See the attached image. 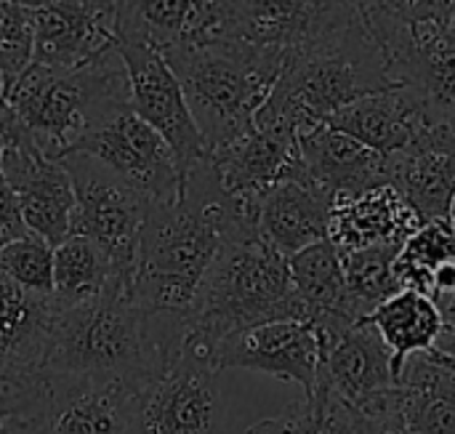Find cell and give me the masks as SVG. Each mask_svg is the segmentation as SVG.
Segmentation results:
<instances>
[{"mask_svg":"<svg viewBox=\"0 0 455 434\" xmlns=\"http://www.w3.org/2000/svg\"><path fill=\"white\" fill-rule=\"evenodd\" d=\"M293 293L301 304L304 320L317 331V339H328L344 326L365 320L357 315L344 267L341 253L331 240H320L288 259Z\"/></svg>","mask_w":455,"mask_h":434,"instance_id":"25","label":"cell"},{"mask_svg":"<svg viewBox=\"0 0 455 434\" xmlns=\"http://www.w3.org/2000/svg\"><path fill=\"white\" fill-rule=\"evenodd\" d=\"M120 277L107 253L88 237L69 235L53 248V299L56 304H77L104 291V285ZM128 280V277H125Z\"/></svg>","mask_w":455,"mask_h":434,"instance_id":"29","label":"cell"},{"mask_svg":"<svg viewBox=\"0 0 455 434\" xmlns=\"http://www.w3.org/2000/svg\"><path fill=\"white\" fill-rule=\"evenodd\" d=\"M363 13L381 16L389 21H443L455 19V0H376Z\"/></svg>","mask_w":455,"mask_h":434,"instance_id":"35","label":"cell"},{"mask_svg":"<svg viewBox=\"0 0 455 434\" xmlns=\"http://www.w3.org/2000/svg\"><path fill=\"white\" fill-rule=\"evenodd\" d=\"M387 181L424 224L448 221L455 203V123H432L408 147L389 155Z\"/></svg>","mask_w":455,"mask_h":434,"instance_id":"18","label":"cell"},{"mask_svg":"<svg viewBox=\"0 0 455 434\" xmlns=\"http://www.w3.org/2000/svg\"><path fill=\"white\" fill-rule=\"evenodd\" d=\"M256 208L227 195L205 157L192 165L173 200L147 208L128 283L133 301L149 315L189 317L205 269L232 232L256 227Z\"/></svg>","mask_w":455,"mask_h":434,"instance_id":"1","label":"cell"},{"mask_svg":"<svg viewBox=\"0 0 455 434\" xmlns=\"http://www.w3.org/2000/svg\"><path fill=\"white\" fill-rule=\"evenodd\" d=\"M117 53L131 80V107L147 120L173 149L179 179L184 184L192 165L208 155V144L192 117L181 83L168 67L165 56L133 40H117Z\"/></svg>","mask_w":455,"mask_h":434,"instance_id":"12","label":"cell"},{"mask_svg":"<svg viewBox=\"0 0 455 434\" xmlns=\"http://www.w3.org/2000/svg\"><path fill=\"white\" fill-rule=\"evenodd\" d=\"M48 434H136L133 390L115 379L45 376Z\"/></svg>","mask_w":455,"mask_h":434,"instance_id":"19","label":"cell"},{"mask_svg":"<svg viewBox=\"0 0 455 434\" xmlns=\"http://www.w3.org/2000/svg\"><path fill=\"white\" fill-rule=\"evenodd\" d=\"M320 339L307 320H275L229 336L216 350V368H245L293 382L309 395L320 374Z\"/></svg>","mask_w":455,"mask_h":434,"instance_id":"16","label":"cell"},{"mask_svg":"<svg viewBox=\"0 0 455 434\" xmlns=\"http://www.w3.org/2000/svg\"><path fill=\"white\" fill-rule=\"evenodd\" d=\"M125 277L77 304H56L43 374L125 382L133 392L184 352L189 317L144 312Z\"/></svg>","mask_w":455,"mask_h":434,"instance_id":"2","label":"cell"},{"mask_svg":"<svg viewBox=\"0 0 455 434\" xmlns=\"http://www.w3.org/2000/svg\"><path fill=\"white\" fill-rule=\"evenodd\" d=\"M400 248L403 245L397 243H387V245H371L357 251H339L347 288L360 317H368L376 307H381L384 301H389L395 293L403 291L395 272V259Z\"/></svg>","mask_w":455,"mask_h":434,"instance_id":"30","label":"cell"},{"mask_svg":"<svg viewBox=\"0 0 455 434\" xmlns=\"http://www.w3.org/2000/svg\"><path fill=\"white\" fill-rule=\"evenodd\" d=\"M245 434H355L349 406L323 382L272 419L253 424Z\"/></svg>","mask_w":455,"mask_h":434,"instance_id":"31","label":"cell"},{"mask_svg":"<svg viewBox=\"0 0 455 434\" xmlns=\"http://www.w3.org/2000/svg\"><path fill=\"white\" fill-rule=\"evenodd\" d=\"M397 406L413 434H455V368L435 347L400 366Z\"/></svg>","mask_w":455,"mask_h":434,"instance_id":"27","label":"cell"},{"mask_svg":"<svg viewBox=\"0 0 455 434\" xmlns=\"http://www.w3.org/2000/svg\"><path fill=\"white\" fill-rule=\"evenodd\" d=\"M451 224H453V232H455V203H453V211H451Z\"/></svg>","mask_w":455,"mask_h":434,"instance_id":"42","label":"cell"},{"mask_svg":"<svg viewBox=\"0 0 455 434\" xmlns=\"http://www.w3.org/2000/svg\"><path fill=\"white\" fill-rule=\"evenodd\" d=\"M219 374L211 355L187 344L168 371L133 392L136 434H221Z\"/></svg>","mask_w":455,"mask_h":434,"instance_id":"10","label":"cell"},{"mask_svg":"<svg viewBox=\"0 0 455 434\" xmlns=\"http://www.w3.org/2000/svg\"><path fill=\"white\" fill-rule=\"evenodd\" d=\"M435 350L455 368V326H445L443 328V334L435 342Z\"/></svg>","mask_w":455,"mask_h":434,"instance_id":"38","label":"cell"},{"mask_svg":"<svg viewBox=\"0 0 455 434\" xmlns=\"http://www.w3.org/2000/svg\"><path fill=\"white\" fill-rule=\"evenodd\" d=\"M344 3H349L352 8H357V11L363 13V11H365V8H371V5H373L376 0H344Z\"/></svg>","mask_w":455,"mask_h":434,"instance_id":"40","label":"cell"},{"mask_svg":"<svg viewBox=\"0 0 455 434\" xmlns=\"http://www.w3.org/2000/svg\"><path fill=\"white\" fill-rule=\"evenodd\" d=\"M320 352L317 382L339 395L352 414H371L395 395L397 374L392 350L368 317L323 339Z\"/></svg>","mask_w":455,"mask_h":434,"instance_id":"15","label":"cell"},{"mask_svg":"<svg viewBox=\"0 0 455 434\" xmlns=\"http://www.w3.org/2000/svg\"><path fill=\"white\" fill-rule=\"evenodd\" d=\"M352 416H355V434H413L400 414L397 390L381 408L371 414H352Z\"/></svg>","mask_w":455,"mask_h":434,"instance_id":"36","label":"cell"},{"mask_svg":"<svg viewBox=\"0 0 455 434\" xmlns=\"http://www.w3.org/2000/svg\"><path fill=\"white\" fill-rule=\"evenodd\" d=\"M325 123L389 157L408 147L427 125L440 120L432 117L424 99L413 88L389 85L341 107Z\"/></svg>","mask_w":455,"mask_h":434,"instance_id":"21","label":"cell"},{"mask_svg":"<svg viewBox=\"0 0 455 434\" xmlns=\"http://www.w3.org/2000/svg\"><path fill=\"white\" fill-rule=\"evenodd\" d=\"M395 85L413 88L435 120L455 123V19L389 21L363 13Z\"/></svg>","mask_w":455,"mask_h":434,"instance_id":"9","label":"cell"},{"mask_svg":"<svg viewBox=\"0 0 455 434\" xmlns=\"http://www.w3.org/2000/svg\"><path fill=\"white\" fill-rule=\"evenodd\" d=\"M424 221L400 197L392 184H379L368 192L333 200L328 240L339 251H357L371 245H403Z\"/></svg>","mask_w":455,"mask_h":434,"instance_id":"26","label":"cell"},{"mask_svg":"<svg viewBox=\"0 0 455 434\" xmlns=\"http://www.w3.org/2000/svg\"><path fill=\"white\" fill-rule=\"evenodd\" d=\"M5 99L37 149L61 160L104 115L131 104V80L115 45L101 59L67 72L32 61Z\"/></svg>","mask_w":455,"mask_h":434,"instance_id":"5","label":"cell"},{"mask_svg":"<svg viewBox=\"0 0 455 434\" xmlns=\"http://www.w3.org/2000/svg\"><path fill=\"white\" fill-rule=\"evenodd\" d=\"M0 171L11 184L27 229L53 248L69 237L75 187L61 160L45 157L21 123L5 133Z\"/></svg>","mask_w":455,"mask_h":434,"instance_id":"13","label":"cell"},{"mask_svg":"<svg viewBox=\"0 0 455 434\" xmlns=\"http://www.w3.org/2000/svg\"><path fill=\"white\" fill-rule=\"evenodd\" d=\"M208 152L253 125L283 67L235 37H211L165 56Z\"/></svg>","mask_w":455,"mask_h":434,"instance_id":"6","label":"cell"},{"mask_svg":"<svg viewBox=\"0 0 455 434\" xmlns=\"http://www.w3.org/2000/svg\"><path fill=\"white\" fill-rule=\"evenodd\" d=\"M16 125H19L16 112H13V107L8 104V99L0 93V131H3V136H5V133H11Z\"/></svg>","mask_w":455,"mask_h":434,"instance_id":"39","label":"cell"},{"mask_svg":"<svg viewBox=\"0 0 455 434\" xmlns=\"http://www.w3.org/2000/svg\"><path fill=\"white\" fill-rule=\"evenodd\" d=\"M32 11V61L80 69L117 45V0H24Z\"/></svg>","mask_w":455,"mask_h":434,"instance_id":"14","label":"cell"},{"mask_svg":"<svg viewBox=\"0 0 455 434\" xmlns=\"http://www.w3.org/2000/svg\"><path fill=\"white\" fill-rule=\"evenodd\" d=\"M3 147H5V136H3V131H0V155H3Z\"/></svg>","mask_w":455,"mask_h":434,"instance_id":"41","label":"cell"},{"mask_svg":"<svg viewBox=\"0 0 455 434\" xmlns=\"http://www.w3.org/2000/svg\"><path fill=\"white\" fill-rule=\"evenodd\" d=\"M275 320H304L288 259L256 227L237 229L224 240L197 285L187 344L216 363V350L229 336Z\"/></svg>","mask_w":455,"mask_h":434,"instance_id":"3","label":"cell"},{"mask_svg":"<svg viewBox=\"0 0 455 434\" xmlns=\"http://www.w3.org/2000/svg\"><path fill=\"white\" fill-rule=\"evenodd\" d=\"M61 163L75 187L69 235L88 237L107 253L112 269L131 280L149 200L85 152H69Z\"/></svg>","mask_w":455,"mask_h":434,"instance_id":"7","label":"cell"},{"mask_svg":"<svg viewBox=\"0 0 455 434\" xmlns=\"http://www.w3.org/2000/svg\"><path fill=\"white\" fill-rule=\"evenodd\" d=\"M0 272L35 293H53V245L27 232L0 248Z\"/></svg>","mask_w":455,"mask_h":434,"instance_id":"34","label":"cell"},{"mask_svg":"<svg viewBox=\"0 0 455 434\" xmlns=\"http://www.w3.org/2000/svg\"><path fill=\"white\" fill-rule=\"evenodd\" d=\"M389 85L395 83L387 75L384 53L360 16L291 59L253 123L301 136L341 107Z\"/></svg>","mask_w":455,"mask_h":434,"instance_id":"4","label":"cell"},{"mask_svg":"<svg viewBox=\"0 0 455 434\" xmlns=\"http://www.w3.org/2000/svg\"><path fill=\"white\" fill-rule=\"evenodd\" d=\"M333 200L307 173L285 179L261 195L256 208L259 235L285 259L328 240Z\"/></svg>","mask_w":455,"mask_h":434,"instance_id":"23","label":"cell"},{"mask_svg":"<svg viewBox=\"0 0 455 434\" xmlns=\"http://www.w3.org/2000/svg\"><path fill=\"white\" fill-rule=\"evenodd\" d=\"M48 390L45 379H0V434L45 432Z\"/></svg>","mask_w":455,"mask_h":434,"instance_id":"33","label":"cell"},{"mask_svg":"<svg viewBox=\"0 0 455 434\" xmlns=\"http://www.w3.org/2000/svg\"><path fill=\"white\" fill-rule=\"evenodd\" d=\"M53 293H35L0 272V379H32L43 374Z\"/></svg>","mask_w":455,"mask_h":434,"instance_id":"24","label":"cell"},{"mask_svg":"<svg viewBox=\"0 0 455 434\" xmlns=\"http://www.w3.org/2000/svg\"><path fill=\"white\" fill-rule=\"evenodd\" d=\"M368 320L376 326L387 347L395 358V374H400V366L416 355L429 352L437 342V336L445 328V320L432 299L416 291H400L381 307H376Z\"/></svg>","mask_w":455,"mask_h":434,"instance_id":"28","label":"cell"},{"mask_svg":"<svg viewBox=\"0 0 455 434\" xmlns=\"http://www.w3.org/2000/svg\"><path fill=\"white\" fill-rule=\"evenodd\" d=\"M205 160L211 163L221 189L245 203H259L275 184L307 173L299 136L256 123L237 139L211 149Z\"/></svg>","mask_w":455,"mask_h":434,"instance_id":"17","label":"cell"},{"mask_svg":"<svg viewBox=\"0 0 455 434\" xmlns=\"http://www.w3.org/2000/svg\"><path fill=\"white\" fill-rule=\"evenodd\" d=\"M221 35L219 0H117V40L171 51Z\"/></svg>","mask_w":455,"mask_h":434,"instance_id":"20","label":"cell"},{"mask_svg":"<svg viewBox=\"0 0 455 434\" xmlns=\"http://www.w3.org/2000/svg\"><path fill=\"white\" fill-rule=\"evenodd\" d=\"M221 35L285 67L363 13L344 0H219Z\"/></svg>","mask_w":455,"mask_h":434,"instance_id":"8","label":"cell"},{"mask_svg":"<svg viewBox=\"0 0 455 434\" xmlns=\"http://www.w3.org/2000/svg\"><path fill=\"white\" fill-rule=\"evenodd\" d=\"M35 24L24 0H0V93L16 85L21 72L32 64Z\"/></svg>","mask_w":455,"mask_h":434,"instance_id":"32","label":"cell"},{"mask_svg":"<svg viewBox=\"0 0 455 434\" xmlns=\"http://www.w3.org/2000/svg\"><path fill=\"white\" fill-rule=\"evenodd\" d=\"M29 229L21 219V211H19V200L11 189V184L5 181L3 171H0V248L24 237Z\"/></svg>","mask_w":455,"mask_h":434,"instance_id":"37","label":"cell"},{"mask_svg":"<svg viewBox=\"0 0 455 434\" xmlns=\"http://www.w3.org/2000/svg\"><path fill=\"white\" fill-rule=\"evenodd\" d=\"M75 152L96 157L149 203H168L181 189L173 149L131 104H120L104 115Z\"/></svg>","mask_w":455,"mask_h":434,"instance_id":"11","label":"cell"},{"mask_svg":"<svg viewBox=\"0 0 455 434\" xmlns=\"http://www.w3.org/2000/svg\"><path fill=\"white\" fill-rule=\"evenodd\" d=\"M307 176L331 200L368 192L387 181V157L349 133L320 123L299 136Z\"/></svg>","mask_w":455,"mask_h":434,"instance_id":"22","label":"cell"}]
</instances>
